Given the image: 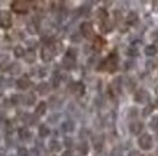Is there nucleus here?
<instances>
[{
  "label": "nucleus",
  "mask_w": 158,
  "mask_h": 156,
  "mask_svg": "<svg viewBox=\"0 0 158 156\" xmlns=\"http://www.w3.org/2000/svg\"><path fill=\"white\" fill-rule=\"evenodd\" d=\"M138 145L141 146V149H144V150H149L151 147H152V137L144 133L142 136L138 139Z\"/></svg>",
  "instance_id": "nucleus-1"
},
{
  "label": "nucleus",
  "mask_w": 158,
  "mask_h": 156,
  "mask_svg": "<svg viewBox=\"0 0 158 156\" xmlns=\"http://www.w3.org/2000/svg\"><path fill=\"white\" fill-rule=\"evenodd\" d=\"M0 26L3 29H9L12 26V16H10L9 12L6 10H2L0 12Z\"/></svg>",
  "instance_id": "nucleus-2"
},
{
  "label": "nucleus",
  "mask_w": 158,
  "mask_h": 156,
  "mask_svg": "<svg viewBox=\"0 0 158 156\" xmlns=\"http://www.w3.org/2000/svg\"><path fill=\"white\" fill-rule=\"evenodd\" d=\"M80 30H81V35L84 36V38H89V39L93 38V26H91V23H89V22L81 23Z\"/></svg>",
  "instance_id": "nucleus-3"
},
{
  "label": "nucleus",
  "mask_w": 158,
  "mask_h": 156,
  "mask_svg": "<svg viewBox=\"0 0 158 156\" xmlns=\"http://www.w3.org/2000/svg\"><path fill=\"white\" fill-rule=\"evenodd\" d=\"M12 7H13V10L18 12V13H26V12H28V3H25L22 0L13 2V3H12Z\"/></svg>",
  "instance_id": "nucleus-4"
},
{
  "label": "nucleus",
  "mask_w": 158,
  "mask_h": 156,
  "mask_svg": "<svg viewBox=\"0 0 158 156\" xmlns=\"http://www.w3.org/2000/svg\"><path fill=\"white\" fill-rule=\"evenodd\" d=\"M54 49L52 48H48V46H44L42 48V59L45 62H48V61H51L52 59V57H54Z\"/></svg>",
  "instance_id": "nucleus-5"
},
{
  "label": "nucleus",
  "mask_w": 158,
  "mask_h": 156,
  "mask_svg": "<svg viewBox=\"0 0 158 156\" xmlns=\"http://www.w3.org/2000/svg\"><path fill=\"white\" fill-rule=\"evenodd\" d=\"M141 130H142V123L141 122H132V123H129V132L132 134H139Z\"/></svg>",
  "instance_id": "nucleus-6"
},
{
  "label": "nucleus",
  "mask_w": 158,
  "mask_h": 156,
  "mask_svg": "<svg viewBox=\"0 0 158 156\" xmlns=\"http://www.w3.org/2000/svg\"><path fill=\"white\" fill-rule=\"evenodd\" d=\"M148 98H149V95L145 90H139L138 93L135 94V100H136L138 103H145V101H148Z\"/></svg>",
  "instance_id": "nucleus-7"
},
{
  "label": "nucleus",
  "mask_w": 158,
  "mask_h": 156,
  "mask_svg": "<svg viewBox=\"0 0 158 156\" xmlns=\"http://www.w3.org/2000/svg\"><path fill=\"white\" fill-rule=\"evenodd\" d=\"M62 65H64V68L65 70H73L74 66H76V61H74V58L71 57H65L64 59H62Z\"/></svg>",
  "instance_id": "nucleus-8"
},
{
  "label": "nucleus",
  "mask_w": 158,
  "mask_h": 156,
  "mask_svg": "<svg viewBox=\"0 0 158 156\" xmlns=\"http://www.w3.org/2000/svg\"><path fill=\"white\" fill-rule=\"evenodd\" d=\"M31 85H32V82H31L29 78H20V80L18 81V87H19L20 90H28Z\"/></svg>",
  "instance_id": "nucleus-9"
},
{
  "label": "nucleus",
  "mask_w": 158,
  "mask_h": 156,
  "mask_svg": "<svg viewBox=\"0 0 158 156\" xmlns=\"http://www.w3.org/2000/svg\"><path fill=\"white\" fill-rule=\"evenodd\" d=\"M36 90H38L39 94L45 95V94H48L51 88H49V84H48V82H41V84L38 85V88H36Z\"/></svg>",
  "instance_id": "nucleus-10"
},
{
  "label": "nucleus",
  "mask_w": 158,
  "mask_h": 156,
  "mask_svg": "<svg viewBox=\"0 0 158 156\" xmlns=\"http://www.w3.org/2000/svg\"><path fill=\"white\" fill-rule=\"evenodd\" d=\"M7 71H9L10 75H18V74H20V65L19 64H10Z\"/></svg>",
  "instance_id": "nucleus-11"
},
{
  "label": "nucleus",
  "mask_w": 158,
  "mask_h": 156,
  "mask_svg": "<svg viewBox=\"0 0 158 156\" xmlns=\"http://www.w3.org/2000/svg\"><path fill=\"white\" fill-rule=\"evenodd\" d=\"M35 59H36V54L34 51H28L25 54V62H28V64H34Z\"/></svg>",
  "instance_id": "nucleus-12"
},
{
  "label": "nucleus",
  "mask_w": 158,
  "mask_h": 156,
  "mask_svg": "<svg viewBox=\"0 0 158 156\" xmlns=\"http://www.w3.org/2000/svg\"><path fill=\"white\" fill-rule=\"evenodd\" d=\"M136 20H138V14L135 13V12H131V13L128 14V16H126V22H128L129 25L135 23Z\"/></svg>",
  "instance_id": "nucleus-13"
},
{
  "label": "nucleus",
  "mask_w": 158,
  "mask_h": 156,
  "mask_svg": "<svg viewBox=\"0 0 158 156\" xmlns=\"http://www.w3.org/2000/svg\"><path fill=\"white\" fill-rule=\"evenodd\" d=\"M145 54L148 55V57H152L157 54V48L154 46V45H148V46L145 48Z\"/></svg>",
  "instance_id": "nucleus-14"
},
{
  "label": "nucleus",
  "mask_w": 158,
  "mask_h": 156,
  "mask_svg": "<svg viewBox=\"0 0 158 156\" xmlns=\"http://www.w3.org/2000/svg\"><path fill=\"white\" fill-rule=\"evenodd\" d=\"M62 130H64V132H73V130H74V123H73V122L62 123Z\"/></svg>",
  "instance_id": "nucleus-15"
},
{
  "label": "nucleus",
  "mask_w": 158,
  "mask_h": 156,
  "mask_svg": "<svg viewBox=\"0 0 158 156\" xmlns=\"http://www.w3.org/2000/svg\"><path fill=\"white\" fill-rule=\"evenodd\" d=\"M45 111H47V104H45V103H39L38 107H36V114H38V116H42Z\"/></svg>",
  "instance_id": "nucleus-16"
},
{
  "label": "nucleus",
  "mask_w": 158,
  "mask_h": 156,
  "mask_svg": "<svg viewBox=\"0 0 158 156\" xmlns=\"http://www.w3.org/2000/svg\"><path fill=\"white\" fill-rule=\"evenodd\" d=\"M49 134V129L45 126V124H42V126H39V136L41 137H45Z\"/></svg>",
  "instance_id": "nucleus-17"
},
{
  "label": "nucleus",
  "mask_w": 158,
  "mask_h": 156,
  "mask_svg": "<svg viewBox=\"0 0 158 156\" xmlns=\"http://www.w3.org/2000/svg\"><path fill=\"white\" fill-rule=\"evenodd\" d=\"M13 52H15V55H16V57H23L25 54H26V52H25V49L22 46H15Z\"/></svg>",
  "instance_id": "nucleus-18"
},
{
  "label": "nucleus",
  "mask_w": 158,
  "mask_h": 156,
  "mask_svg": "<svg viewBox=\"0 0 158 156\" xmlns=\"http://www.w3.org/2000/svg\"><path fill=\"white\" fill-rule=\"evenodd\" d=\"M6 64H9V57L5 55V54H3V55L0 54V68H2V66H5Z\"/></svg>",
  "instance_id": "nucleus-19"
},
{
  "label": "nucleus",
  "mask_w": 158,
  "mask_h": 156,
  "mask_svg": "<svg viewBox=\"0 0 158 156\" xmlns=\"http://www.w3.org/2000/svg\"><path fill=\"white\" fill-rule=\"evenodd\" d=\"M29 134H31V133H29L26 129H22V130H20V139H22V140H28L29 137H31Z\"/></svg>",
  "instance_id": "nucleus-20"
},
{
  "label": "nucleus",
  "mask_w": 158,
  "mask_h": 156,
  "mask_svg": "<svg viewBox=\"0 0 158 156\" xmlns=\"http://www.w3.org/2000/svg\"><path fill=\"white\" fill-rule=\"evenodd\" d=\"M149 127H151V129H158V116H154V117L151 118Z\"/></svg>",
  "instance_id": "nucleus-21"
},
{
  "label": "nucleus",
  "mask_w": 158,
  "mask_h": 156,
  "mask_svg": "<svg viewBox=\"0 0 158 156\" xmlns=\"http://www.w3.org/2000/svg\"><path fill=\"white\" fill-rule=\"evenodd\" d=\"M49 149H51V150H54V152H57V150H60V149H61V145L54 140V142H51V145H49Z\"/></svg>",
  "instance_id": "nucleus-22"
},
{
  "label": "nucleus",
  "mask_w": 158,
  "mask_h": 156,
  "mask_svg": "<svg viewBox=\"0 0 158 156\" xmlns=\"http://www.w3.org/2000/svg\"><path fill=\"white\" fill-rule=\"evenodd\" d=\"M78 149H80V152H81L83 155H86V153H87V150H89V147H87V143H81Z\"/></svg>",
  "instance_id": "nucleus-23"
},
{
  "label": "nucleus",
  "mask_w": 158,
  "mask_h": 156,
  "mask_svg": "<svg viewBox=\"0 0 158 156\" xmlns=\"http://www.w3.org/2000/svg\"><path fill=\"white\" fill-rule=\"evenodd\" d=\"M34 98H35V95L34 94H28L26 95V104H34Z\"/></svg>",
  "instance_id": "nucleus-24"
},
{
  "label": "nucleus",
  "mask_w": 158,
  "mask_h": 156,
  "mask_svg": "<svg viewBox=\"0 0 158 156\" xmlns=\"http://www.w3.org/2000/svg\"><path fill=\"white\" fill-rule=\"evenodd\" d=\"M94 149H96V150H100L102 149V139H99V140L94 139Z\"/></svg>",
  "instance_id": "nucleus-25"
},
{
  "label": "nucleus",
  "mask_w": 158,
  "mask_h": 156,
  "mask_svg": "<svg viewBox=\"0 0 158 156\" xmlns=\"http://www.w3.org/2000/svg\"><path fill=\"white\" fill-rule=\"evenodd\" d=\"M151 111H152V106H148V107H145V110L142 111V114H144V116H149Z\"/></svg>",
  "instance_id": "nucleus-26"
},
{
  "label": "nucleus",
  "mask_w": 158,
  "mask_h": 156,
  "mask_svg": "<svg viewBox=\"0 0 158 156\" xmlns=\"http://www.w3.org/2000/svg\"><path fill=\"white\" fill-rule=\"evenodd\" d=\"M151 41H152V42L158 41V30H155V32L151 33Z\"/></svg>",
  "instance_id": "nucleus-27"
},
{
  "label": "nucleus",
  "mask_w": 158,
  "mask_h": 156,
  "mask_svg": "<svg viewBox=\"0 0 158 156\" xmlns=\"http://www.w3.org/2000/svg\"><path fill=\"white\" fill-rule=\"evenodd\" d=\"M19 155L20 156H29V153H28V150H26V149L20 147V149H19Z\"/></svg>",
  "instance_id": "nucleus-28"
},
{
  "label": "nucleus",
  "mask_w": 158,
  "mask_h": 156,
  "mask_svg": "<svg viewBox=\"0 0 158 156\" xmlns=\"http://www.w3.org/2000/svg\"><path fill=\"white\" fill-rule=\"evenodd\" d=\"M147 65H148V70H154V68H155V62L148 61V64H147Z\"/></svg>",
  "instance_id": "nucleus-29"
},
{
  "label": "nucleus",
  "mask_w": 158,
  "mask_h": 156,
  "mask_svg": "<svg viewBox=\"0 0 158 156\" xmlns=\"http://www.w3.org/2000/svg\"><path fill=\"white\" fill-rule=\"evenodd\" d=\"M136 111H138L136 109H131L129 110V116L131 117H135V116H136Z\"/></svg>",
  "instance_id": "nucleus-30"
},
{
  "label": "nucleus",
  "mask_w": 158,
  "mask_h": 156,
  "mask_svg": "<svg viewBox=\"0 0 158 156\" xmlns=\"http://www.w3.org/2000/svg\"><path fill=\"white\" fill-rule=\"evenodd\" d=\"M115 18H116V20L122 19V14H120V12H118V10H116V12H115Z\"/></svg>",
  "instance_id": "nucleus-31"
},
{
  "label": "nucleus",
  "mask_w": 158,
  "mask_h": 156,
  "mask_svg": "<svg viewBox=\"0 0 158 156\" xmlns=\"http://www.w3.org/2000/svg\"><path fill=\"white\" fill-rule=\"evenodd\" d=\"M112 156H122V153H120L118 149H115V150L112 152Z\"/></svg>",
  "instance_id": "nucleus-32"
},
{
  "label": "nucleus",
  "mask_w": 158,
  "mask_h": 156,
  "mask_svg": "<svg viewBox=\"0 0 158 156\" xmlns=\"http://www.w3.org/2000/svg\"><path fill=\"white\" fill-rule=\"evenodd\" d=\"M28 29H29V32H31V33H35V32H36V30H35V26H34V25H29Z\"/></svg>",
  "instance_id": "nucleus-33"
},
{
  "label": "nucleus",
  "mask_w": 158,
  "mask_h": 156,
  "mask_svg": "<svg viewBox=\"0 0 158 156\" xmlns=\"http://www.w3.org/2000/svg\"><path fill=\"white\" fill-rule=\"evenodd\" d=\"M129 156H141V155H139V152L134 150V152H131V153H129Z\"/></svg>",
  "instance_id": "nucleus-34"
},
{
  "label": "nucleus",
  "mask_w": 158,
  "mask_h": 156,
  "mask_svg": "<svg viewBox=\"0 0 158 156\" xmlns=\"http://www.w3.org/2000/svg\"><path fill=\"white\" fill-rule=\"evenodd\" d=\"M0 156H5V150L3 149H0Z\"/></svg>",
  "instance_id": "nucleus-35"
},
{
  "label": "nucleus",
  "mask_w": 158,
  "mask_h": 156,
  "mask_svg": "<svg viewBox=\"0 0 158 156\" xmlns=\"http://www.w3.org/2000/svg\"><path fill=\"white\" fill-rule=\"evenodd\" d=\"M64 156H71V153H70V152H67V153H65Z\"/></svg>",
  "instance_id": "nucleus-36"
}]
</instances>
